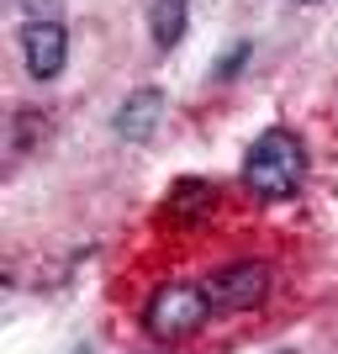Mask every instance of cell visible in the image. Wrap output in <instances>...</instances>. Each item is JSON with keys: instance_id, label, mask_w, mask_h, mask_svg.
Wrapping results in <instances>:
<instances>
[{"instance_id": "obj_1", "label": "cell", "mask_w": 338, "mask_h": 354, "mask_svg": "<svg viewBox=\"0 0 338 354\" xmlns=\"http://www.w3.org/2000/svg\"><path fill=\"white\" fill-rule=\"evenodd\" d=\"M307 180V148L301 138L285 133V127H270L265 138H254V148L243 153V185L265 201H280V196H296Z\"/></svg>"}, {"instance_id": "obj_2", "label": "cell", "mask_w": 338, "mask_h": 354, "mask_svg": "<svg viewBox=\"0 0 338 354\" xmlns=\"http://www.w3.org/2000/svg\"><path fill=\"white\" fill-rule=\"evenodd\" d=\"M206 312H212V301H206L201 286H180L175 281V286H159V291L148 296L143 328H148V339H159V344H180L206 323Z\"/></svg>"}, {"instance_id": "obj_3", "label": "cell", "mask_w": 338, "mask_h": 354, "mask_svg": "<svg viewBox=\"0 0 338 354\" xmlns=\"http://www.w3.org/2000/svg\"><path fill=\"white\" fill-rule=\"evenodd\" d=\"M201 291L217 312H254L270 291V270L259 265V259H233V265H222L217 275H206Z\"/></svg>"}, {"instance_id": "obj_4", "label": "cell", "mask_w": 338, "mask_h": 354, "mask_svg": "<svg viewBox=\"0 0 338 354\" xmlns=\"http://www.w3.org/2000/svg\"><path fill=\"white\" fill-rule=\"evenodd\" d=\"M21 64L32 80H59L69 64V32L48 16V21H27L21 27Z\"/></svg>"}, {"instance_id": "obj_5", "label": "cell", "mask_w": 338, "mask_h": 354, "mask_svg": "<svg viewBox=\"0 0 338 354\" xmlns=\"http://www.w3.org/2000/svg\"><path fill=\"white\" fill-rule=\"evenodd\" d=\"M159 117H164V90L143 85V90H133V95L117 106L111 127H117V138H127V143H143V138H153Z\"/></svg>"}, {"instance_id": "obj_6", "label": "cell", "mask_w": 338, "mask_h": 354, "mask_svg": "<svg viewBox=\"0 0 338 354\" xmlns=\"http://www.w3.org/2000/svg\"><path fill=\"white\" fill-rule=\"evenodd\" d=\"M212 207H217V191H212L206 180L185 175L175 191H169V201L159 207V217H164V222H175V227H196V222L212 217Z\"/></svg>"}, {"instance_id": "obj_7", "label": "cell", "mask_w": 338, "mask_h": 354, "mask_svg": "<svg viewBox=\"0 0 338 354\" xmlns=\"http://www.w3.org/2000/svg\"><path fill=\"white\" fill-rule=\"evenodd\" d=\"M185 21H191V0H153L148 6V32H153V43L164 53L185 37Z\"/></svg>"}, {"instance_id": "obj_8", "label": "cell", "mask_w": 338, "mask_h": 354, "mask_svg": "<svg viewBox=\"0 0 338 354\" xmlns=\"http://www.w3.org/2000/svg\"><path fill=\"white\" fill-rule=\"evenodd\" d=\"M21 11H32V21H48V11H59V0H16Z\"/></svg>"}]
</instances>
